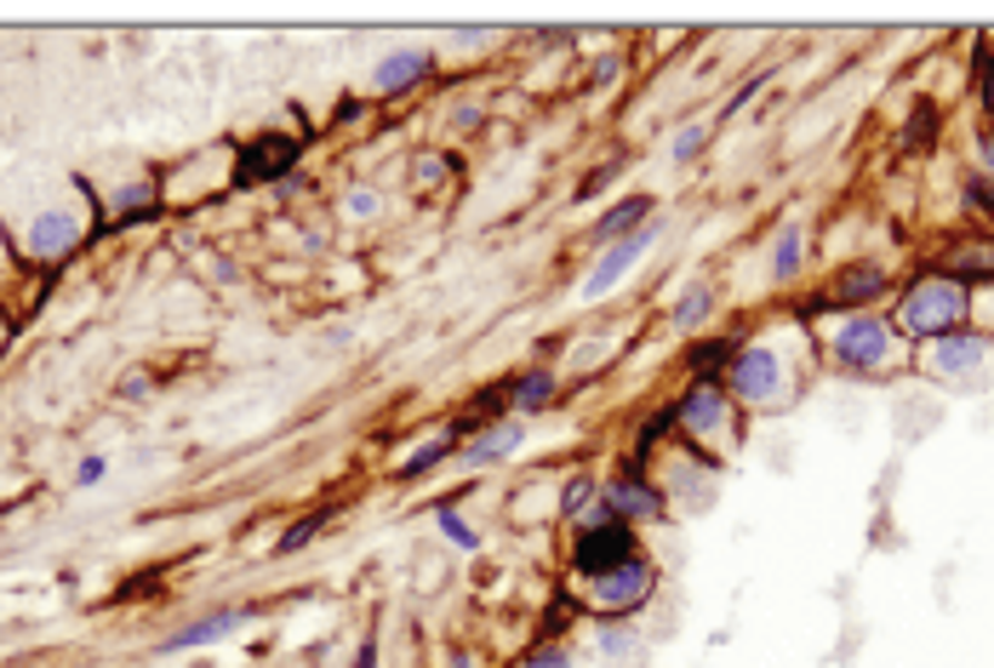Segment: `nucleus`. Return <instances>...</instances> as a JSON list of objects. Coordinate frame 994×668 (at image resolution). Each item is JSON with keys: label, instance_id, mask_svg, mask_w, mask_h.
Wrapping results in <instances>:
<instances>
[{"label": "nucleus", "instance_id": "1", "mask_svg": "<svg viewBox=\"0 0 994 668\" xmlns=\"http://www.w3.org/2000/svg\"><path fill=\"white\" fill-rule=\"evenodd\" d=\"M966 308H972V297L954 274L948 281H914L897 303V332L903 337H948L966 321Z\"/></svg>", "mask_w": 994, "mask_h": 668}, {"label": "nucleus", "instance_id": "2", "mask_svg": "<svg viewBox=\"0 0 994 668\" xmlns=\"http://www.w3.org/2000/svg\"><path fill=\"white\" fill-rule=\"evenodd\" d=\"M674 417H681V428H686L692 441H703V446H732V401H726V388L697 383L692 395L674 406Z\"/></svg>", "mask_w": 994, "mask_h": 668}, {"label": "nucleus", "instance_id": "3", "mask_svg": "<svg viewBox=\"0 0 994 668\" xmlns=\"http://www.w3.org/2000/svg\"><path fill=\"white\" fill-rule=\"evenodd\" d=\"M732 395L749 406H783L789 401V383H783V361L772 348H743L737 366H732Z\"/></svg>", "mask_w": 994, "mask_h": 668}, {"label": "nucleus", "instance_id": "4", "mask_svg": "<svg viewBox=\"0 0 994 668\" xmlns=\"http://www.w3.org/2000/svg\"><path fill=\"white\" fill-rule=\"evenodd\" d=\"M583 595H589V606H601V611H634V606L652 595V566L623 560V566L601 571V577H589Z\"/></svg>", "mask_w": 994, "mask_h": 668}, {"label": "nucleus", "instance_id": "5", "mask_svg": "<svg viewBox=\"0 0 994 668\" xmlns=\"http://www.w3.org/2000/svg\"><path fill=\"white\" fill-rule=\"evenodd\" d=\"M657 234H663V223H641V229H634V234H629V241H618V246H606V257H601V263H594V274H589V281H583V297H606V292H612V286L623 281V274H629L634 263H641V257H646V246L657 241Z\"/></svg>", "mask_w": 994, "mask_h": 668}, {"label": "nucleus", "instance_id": "6", "mask_svg": "<svg viewBox=\"0 0 994 668\" xmlns=\"http://www.w3.org/2000/svg\"><path fill=\"white\" fill-rule=\"evenodd\" d=\"M834 355L846 366H886L892 361V332L874 321V314H852V321L834 332Z\"/></svg>", "mask_w": 994, "mask_h": 668}, {"label": "nucleus", "instance_id": "7", "mask_svg": "<svg viewBox=\"0 0 994 668\" xmlns=\"http://www.w3.org/2000/svg\"><path fill=\"white\" fill-rule=\"evenodd\" d=\"M988 361V343L983 337H966V332H948V337H932L926 348V372L937 377H954V383H972Z\"/></svg>", "mask_w": 994, "mask_h": 668}, {"label": "nucleus", "instance_id": "8", "mask_svg": "<svg viewBox=\"0 0 994 668\" xmlns=\"http://www.w3.org/2000/svg\"><path fill=\"white\" fill-rule=\"evenodd\" d=\"M629 526L623 520H601V526H583L578 532V566L589 571V577H601V571H612V566H623V560H634L629 555Z\"/></svg>", "mask_w": 994, "mask_h": 668}, {"label": "nucleus", "instance_id": "9", "mask_svg": "<svg viewBox=\"0 0 994 668\" xmlns=\"http://www.w3.org/2000/svg\"><path fill=\"white\" fill-rule=\"evenodd\" d=\"M292 138H258L247 154H241V166H234V178L241 183H258V178H274V172H287L292 166Z\"/></svg>", "mask_w": 994, "mask_h": 668}, {"label": "nucleus", "instance_id": "10", "mask_svg": "<svg viewBox=\"0 0 994 668\" xmlns=\"http://www.w3.org/2000/svg\"><path fill=\"white\" fill-rule=\"evenodd\" d=\"M606 515H618V520H657L663 503H657V492L646 480H618L606 492Z\"/></svg>", "mask_w": 994, "mask_h": 668}, {"label": "nucleus", "instance_id": "11", "mask_svg": "<svg viewBox=\"0 0 994 668\" xmlns=\"http://www.w3.org/2000/svg\"><path fill=\"white\" fill-rule=\"evenodd\" d=\"M521 441H526V428H521V423H503V428H486V435H481V441H474L469 452H458V463H463V468H492V463H503V457H509L514 446H521Z\"/></svg>", "mask_w": 994, "mask_h": 668}, {"label": "nucleus", "instance_id": "12", "mask_svg": "<svg viewBox=\"0 0 994 668\" xmlns=\"http://www.w3.org/2000/svg\"><path fill=\"white\" fill-rule=\"evenodd\" d=\"M594 646H601V657L618 662V668H634V662H641V651H646L641 628H629V623H606L601 635H594Z\"/></svg>", "mask_w": 994, "mask_h": 668}, {"label": "nucleus", "instance_id": "13", "mask_svg": "<svg viewBox=\"0 0 994 668\" xmlns=\"http://www.w3.org/2000/svg\"><path fill=\"white\" fill-rule=\"evenodd\" d=\"M423 69H429V52H394V58H383L378 92H406L412 81H423Z\"/></svg>", "mask_w": 994, "mask_h": 668}, {"label": "nucleus", "instance_id": "14", "mask_svg": "<svg viewBox=\"0 0 994 668\" xmlns=\"http://www.w3.org/2000/svg\"><path fill=\"white\" fill-rule=\"evenodd\" d=\"M247 623V611H223V617H207V623H194V628H183L178 640H167V651H194V646H207V640H223V635H234V628Z\"/></svg>", "mask_w": 994, "mask_h": 668}, {"label": "nucleus", "instance_id": "15", "mask_svg": "<svg viewBox=\"0 0 994 668\" xmlns=\"http://www.w3.org/2000/svg\"><path fill=\"white\" fill-rule=\"evenodd\" d=\"M881 286H886V269H874V263L846 269L841 286H834V303H869V297H881Z\"/></svg>", "mask_w": 994, "mask_h": 668}, {"label": "nucleus", "instance_id": "16", "mask_svg": "<svg viewBox=\"0 0 994 668\" xmlns=\"http://www.w3.org/2000/svg\"><path fill=\"white\" fill-rule=\"evenodd\" d=\"M801 257H806V229H801V223H783L777 246H772V274H777V281L801 274Z\"/></svg>", "mask_w": 994, "mask_h": 668}, {"label": "nucleus", "instance_id": "17", "mask_svg": "<svg viewBox=\"0 0 994 668\" xmlns=\"http://www.w3.org/2000/svg\"><path fill=\"white\" fill-rule=\"evenodd\" d=\"M641 217H646V201H623V206H612L601 223H594V241H612V246H618V241H629V234H634V223H641Z\"/></svg>", "mask_w": 994, "mask_h": 668}, {"label": "nucleus", "instance_id": "18", "mask_svg": "<svg viewBox=\"0 0 994 668\" xmlns=\"http://www.w3.org/2000/svg\"><path fill=\"white\" fill-rule=\"evenodd\" d=\"M709 308H714V292H709V286H686L681 303H674V326H681V332L703 326V321H709Z\"/></svg>", "mask_w": 994, "mask_h": 668}, {"label": "nucleus", "instance_id": "19", "mask_svg": "<svg viewBox=\"0 0 994 668\" xmlns=\"http://www.w3.org/2000/svg\"><path fill=\"white\" fill-rule=\"evenodd\" d=\"M549 395H554V377H549V372H532V377H521V388H514V406H521V412H543Z\"/></svg>", "mask_w": 994, "mask_h": 668}, {"label": "nucleus", "instance_id": "20", "mask_svg": "<svg viewBox=\"0 0 994 668\" xmlns=\"http://www.w3.org/2000/svg\"><path fill=\"white\" fill-rule=\"evenodd\" d=\"M441 537H446L452 548H463V555H469V548H481V537H474V526H469L463 515H452V508H441Z\"/></svg>", "mask_w": 994, "mask_h": 668}, {"label": "nucleus", "instance_id": "21", "mask_svg": "<svg viewBox=\"0 0 994 668\" xmlns=\"http://www.w3.org/2000/svg\"><path fill=\"white\" fill-rule=\"evenodd\" d=\"M446 452H452V441H429V446H423L418 457H406V468H401V475H406V480H418V475H429V468H434V463H441Z\"/></svg>", "mask_w": 994, "mask_h": 668}, {"label": "nucleus", "instance_id": "22", "mask_svg": "<svg viewBox=\"0 0 994 668\" xmlns=\"http://www.w3.org/2000/svg\"><path fill=\"white\" fill-rule=\"evenodd\" d=\"M378 206H383V201H378L372 189H349V201H343L349 217H378Z\"/></svg>", "mask_w": 994, "mask_h": 668}, {"label": "nucleus", "instance_id": "23", "mask_svg": "<svg viewBox=\"0 0 994 668\" xmlns=\"http://www.w3.org/2000/svg\"><path fill=\"white\" fill-rule=\"evenodd\" d=\"M521 668H572V651H561V646H543V651H532Z\"/></svg>", "mask_w": 994, "mask_h": 668}, {"label": "nucleus", "instance_id": "24", "mask_svg": "<svg viewBox=\"0 0 994 668\" xmlns=\"http://www.w3.org/2000/svg\"><path fill=\"white\" fill-rule=\"evenodd\" d=\"M703 138H709L703 126H686V138H674V161H692V154L703 149Z\"/></svg>", "mask_w": 994, "mask_h": 668}, {"label": "nucleus", "instance_id": "25", "mask_svg": "<svg viewBox=\"0 0 994 668\" xmlns=\"http://www.w3.org/2000/svg\"><path fill=\"white\" fill-rule=\"evenodd\" d=\"M966 194H972V201L994 217V178H972V183H966Z\"/></svg>", "mask_w": 994, "mask_h": 668}, {"label": "nucleus", "instance_id": "26", "mask_svg": "<svg viewBox=\"0 0 994 668\" xmlns=\"http://www.w3.org/2000/svg\"><path fill=\"white\" fill-rule=\"evenodd\" d=\"M74 480H81V486H92V480H103V457H87L81 468H74Z\"/></svg>", "mask_w": 994, "mask_h": 668}, {"label": "nucleus", "instance_id": "27", "mask_svg": "<svg viewBox=\"0 0 994 668\" xmlns=\"http://www.w3.org/2000/svg\"><path fill=\"white\" fill-rule=\"evenodd\" d=\"M314 526H321V520H298V526L287 532V543H281V548H287V555H292V548H303V537H309Z\"/></svg>", "mask_w": 994, "mask_h": 668}, {"label": "nucleus", "instance_id": "28", "mask_svg": "<svg viewBox=\"0 0 994 668\" xmlns=\"http://www.w3.org/2000/svg\"><path fill=\"white\" fill-rule=\"evenodd\" d=\"M721 355H726V343H709V348H697V366H703V372L721 366Z\"/></svg>", "mask_w": 994, "mask_h": 668}, {"label": "nucleus", "instance_id": "29", "mask_svg": "<svg viewBox=\"0 0 994 668\" xmlns=\"http://www.w3.org/2000/svg\"><path fill=\"white\" fill-rule=\"evenodd\" d=\"M983 161H988V178H994V132L983 138Z\"/></svg>", "mask_w": 994, "mask_h": 668}, {"label": "nucleus", "instance_id": "30", "mask_svg": "<svg viewBox=\"0 0 994 668\" xmlns=\"http://www.w3.org/2000/svg\"><path fill=\"white\" fill-rule=\"evenodd\" d=\"M988 109H994V81H988Z\"/></svg>", "mask_w": 994, "mask_h": 668}, {"label": "nucleus", "instance_id": "31", "mask_svg": "<svg viewBox=\"0 0 994 668\" xmlns=\"http://www.w3.org/2000/svg\"><path fill=\"white\" fill-rule=\"evenodd\" d=\"M0 337H7V326H0Z\"/></svg>", "mask_w": 994, "mask_h": 668}]
</instances>
